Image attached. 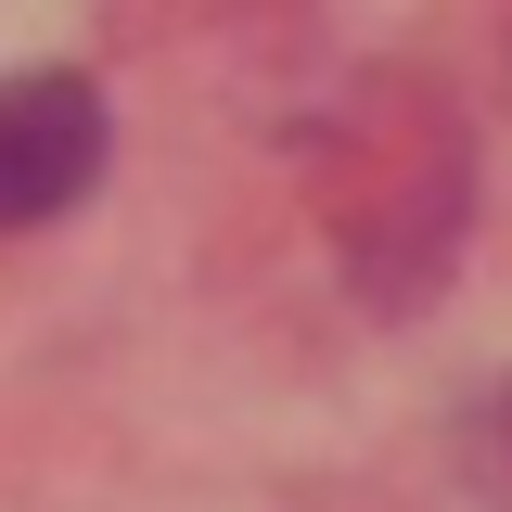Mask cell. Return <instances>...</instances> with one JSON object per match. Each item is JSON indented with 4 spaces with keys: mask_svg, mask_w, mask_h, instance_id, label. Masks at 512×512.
I'll use <instances>...</instances> for the list:
<instances>
[{
    "mask_svg": "<svg viewBox=\"0 0 512 512\" xmlns=\"http://www.w3.org/2000/svg\"><path fill=\"white\" fill-rule=\"evenodd\" d=\"M103 90L90 77H0V231H39L103 180Z\"/></svg>",
    "mask_w": 512,
    "mask_h": 512,
    "instance_id": "obj_1",
    "label": "cell"
}]
</instances>
